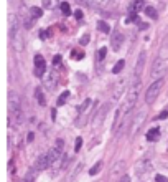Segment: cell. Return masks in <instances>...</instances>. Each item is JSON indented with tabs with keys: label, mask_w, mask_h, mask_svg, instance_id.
Listing matches in <instances>:
<instances>
[{
	"label": "cell",
	"mask_w": 168,
	"mask_h": 182,
	"mask_svg": "<svg viewBox=\"0 0 168 182\" xmlns=\"http://www.w3.org/2000/svg\"><path fill=\"white\" fill-rule=\"evenodd\" d=\"M140 91H142V81L140 80H135L130 86V89H129V96H127V103L124 104V108L127 109L129 113L133 109V106L137 104L138 101V96H140Z\"/></svg>",
	"instance_id": "cell-1"
},
{
	"label": "cell",
	"mask_w": 168,
	"mask_h": 182,
	"mask_svg": "<svg viewBox=\"0 0 168 182\" xmlns=\"http://www.w3.org/2000/svg\"><path fill=\"white\" fill-rule=\"evenodd\" d=\"M143 123H145V109H140V111H137L135 114L132 116V123H130V131H129V136L130 137H135L138 131H140V128L143 126Z\"/></svg>",
	"instance_id": "cell-2"
},
{
	"label": "cell",
	"mask_w": 168,
	"mask_h": 182,
	"mask_svg": "<svg viewBox=\"0 0 168 182\" xmlns=\"http://www.w3.org/2000/svg\"><path fill=\"white\" fill-rule=\"evenodd\" d=\"M166 70H168V61L162 60V58H157L155 63L152 65V73H150V76L155 81L163 80V75L166 73Z\"/></svg>",
	"instance_id": "cell-3"
},
{
	"label": "cell",
	"mask_w": 168,
	"mask_h": 182,
	"mask_svg": "<svg viewBox=\"0 0 168 182\" xmlns=\"http://www.w3.org/2000/svg\"><path fill=\"white\" fill-rule=\"evenodd\" d=\"M63 149H64V141L63 139H56V142L53 144V147L46 152V154H48V161H50V166L55 164V162L63 156Z\"/></svg>",
	"instance_id": "cell-4"
},
{
	"label": "cell",
	"mask_w": 168,
	"mask_h": 182,
	"mask_svg": "<svg viewBox=\"0 0 168 182\" xmlns=\"http://www.w3.org/2000/svg\"><path fill=\"white\" fill-rule=\"evenodd\" d=\"M162 86H163V80H158V81H155V83H152V84H150V88H147L145 101H147L148 104H152L153 101H155V98L158 96V93H160Z\"/></svg>",
	"instance_id": "cell-5"
},
{
	"label": "cell",
	"mask_w": 168,
	"mask_h": 182,
	"mask_svg": "<svg viewBox=\"0 0 168 182\" xmlns=\"http://www.w3.org/2000/svg\"><path fill=\"white\" fill-rule=\"evenodd\" d=\"M122 43H124V33L119 32V30H114L112 37H110V46H112V50L119 51V48L122 46Z\"/></svg>",
	"instance_id": "cell-6"
},
{
	"label": "cell",
	"mask_w": 168,
	"mask_h": 182,
	"mask_svg": "<svg viewBox=\"0 0 168 182\" xmlns=\"http://www.w3.org/2000/svg\"><path fill=\"white\" fill-rule=\"evenodd\" d=\"M43 83H45V86L50 91H53V89H56V84H58V75L56 73H46L45 76H43Z\"/></svg>",
	"instance_id": "cell-7"
},
{
	"label": "cell",
	"mask_w": 168,
	"mask_h": 182,
	"mask_svg": "<svg viewBox=\"0 0 168 182\" xmlns=\"http://www.w3.org/2000/svg\"><path fill=\"white\" fill-rule=\"evenodd\" d=\"M109 108H110V103L102 104V106H100V109H99L97 113H96V116L92 118V126H99V124L102 123V119L105 118V114H107Z\"/></svg>",
	"instance_id": "cell-8"
},
{
	"label": "cell",
	"mask_w": 168,
	"mask_h": 182,
	"mask_svg": "<svg viewBox=\"0 0 168 182\" xmlns=\"http://www.w3.org/2000/svg\"><path fill=\"white\" fill-rule=\"evenodd\" d=\"M8 106H10V113L13 111H18V109H22V101H20V98H18V94L17 93H8Z\"/></svg>",
	"instance_id": "cell-9"
},
{
	"label": "cell",
	"mask_w": 168,
	"mask_h": 182,
	"mask_svg": "<svg viewBox=\"0 0 168 182\" xmlns=\"http://www.w3.org/2000/svg\"><path fill=\"white\" fill-rule=\"evenodd\" d=\"M45 70H46V61L43 60L41 55H36L35 56V75L36 76H43L45 75Z\"/></svg>",
	"instance_id": "cell-10"
},
{
	"label": "cell",
	"mask_w": 168,
	"mask_h": 182,
	"mask_svg": "<svg viewBox=\"0 0 168 182\" xmlns=\"http://www.w3.org/2000/svg\"><path fill=\"white\" fill-rule=\"evenodd\" d=\"M125 84H127L125 80H122L119 84H116V88H114V91H112V101H119V99L122 98L124 91H125Z\"/></svg>",
	"instance_id": "cell-11"
},
{
	"label": "cell",
	"mask_w": 168,
	"mask_h": 182,
	"mask_svg": "<svg viewBox=\"0 0 168 182\" xmlns=\"http://www.w3.org/2000/svg\"><path fill=\"white\" fill-rule=\"evenodd\" d=\"M50 167V161H48V154H43L38 157V161H36V166H35V169L36 171H45Z\"/></svg>",
	"instance_id": "cell-12"
},
{
	"label": "cell",
	"mask_w": 168,
	"mask_h": 182,
	"mask_svg": "<svg viewBox=\"0 0 168 182\" xmlns=\"http://www.w3.org/2000/svg\"><path fill=\"white\" fill-rule=\"evenodd\" d=\"M143 63H145V51H142L138 55V60H137V66H135V80H140V75H142V68H143Z\"/></svg>",
	"instance_id": "cell-13"
},
{
	"label": "cell",
	"mask_w": 168,
	"mask_h": 182,
	"mask_svg": "<svg viewBox=\"0 0 168 182\" xmlns=\"http://www.w3.org/2000/svg\"><path fill=\"white\" fill-rule=\"evenodd\" d=\"M10 116H13V126H15V128H20L22 123H23V119H25L22 109H18V111H13Z\"/></svg>",
	"instance_id": "cell-14"
},
{
	"label": "cell",
	"mask_w": 168,
	"mask_h": 182,
	"mask_svg": "<svg viewBox=\"0 0 168 182\" xmlns=\"http://www.w3.org/2000/svg\"><path fill=\"white\" fill-rule=\"evenodd\" d=\"M140 10H145V2H143V0H133V2L130 3V12L137 13Z\"/></svg>",
	"instance_id": "cell-15"
},
{
	"label": "cell",
	"mask_w": 168,
	"mask_h": 182,
	"mask_svg": "<svg viewBox=\"0 0 168 182\" xmlns=\"http://www.w3.org/2000/svg\"><path fill=\"white\" fill-rule=\"evenodd\" d=\"M91 104H92V99H89V98L84 99V101L79 104V108H78V114H79V116H86L84 113L88 111V108L91 106Z\"/></svg>",
	"instance_id": "cell-16"
},
{
	"label": "cell",
	"mask_w": 168,
	"mask_h": 182,
	"mask_svg": "<svg viewBox=\"0 0 168 182\" xmlns=\"http://www.w3.org/2000/svg\"><path fill=\"white\" fill-rule=\"evenodd\" d=\"M158 137H160V129L158 128H152L150 131L147 132V141H150V142L158 141Z\"/></svg>",
	"instance_id": "cell-17"
},
{
	"label": "cell",
	"mask_w": 168,
	"mask_h": 182,
	"mask_svg": "<svg viewBox=\"0 0 168 182\" xmlns=\"http://www.w3.org/2000/svg\"><path fill=\"white\" fill-rule=\"evenodd\" d=\"M158 58L168 61V38L163 41V45H162V48H160V53H158Z\"/></svg>",
	"instance_id": "cell-18"
},
{
	"label": "cell",
	"mask_w": 168,
	"mask_h": 182,
	"mask_svg": "<svg viewBox=\"0 0 168 182\" xmlns=\"http://www.w3.org/2000/svg\"><path fill=\"white\" fill-rule=\"evenodd\" d=\"M35 98H36V101H38V104H40V106H45V104H46L45 94H43L41 88H36V89H35Z\"/></svg>",
	"instance_id": "cell-19"
},
{
	"label": "cell",
	"mask_w": 168,
	"mask_h": 182,
	"mask_svg": "<svg viewBox=\"0 0 168 182\" xmlns=\"http://www.w3.org/2000/svg\"><path fill=\"white\" fill-rule=\"evenodd\" d=\"M30 15H31V18H40L43 15V10L40 7H31L30 8Z\"/></svg>",
	"instance_id": "cell-20"
},
{
	"label": "cell",
	"mask_w": 168,
	"mask_h": 182,
	"mask_svg": "<svg viewBox=\"0 0 168 182\" xmlns=\"http://www.w3.org/2000/svg\"><path fill=\"white\" fill-rule=\"evenodd\" d=\"M59 8H61V13H63V15H66V17H69L71 13H73V12H71V7H69V3H66V2H63V3H61V5H59Z\"/></svg>",
	"instance_id": "cell-21"
},
{
	"label": "cell",
	"mask_w": 168,
	"mask_h": 182,
	"mask_svg": "<svg viewBox=\"0 0 168 182\" xmlns=\"http://www.w3.org/2000/svg\"><path fill=\"white\" fill-rule=\"evenodd\" d=\"M124 65H125V63H124V60H119L117 63L114 65V68H112V73H114V75H119V73H121V71L124 70Z\"/></svg>",
	"instance_id": "cell-22"
},
{
	"label": "cell",
	"mask_w": 168,
	"mask_h": 182,
	"mask_svg": "<svg viewBox=\"0 0 168 182\" xmlns=\"http://www.w3.org/2000/svg\"><path fill=\"white\" fill-rule=\"evenodd\" d=\"M100 169H102V162H96V164H94V167H91V169H89V174L91 176H96V174H99V172H100Z\"/></svg>",
	"instance_id": "cell-23"
},
{
	"label": "cell",
	"mask_w": 168,
	"mask_h": 182,
	"mask_svg": "<svg viewBox=\"0 0 168 182\" xmlns=\"http://www.w3.org/2000/svg\"><path fill=\"white\" fill-rule=\"evenodd\" d=\"M143 12H145V15L150 17V18H157L158 17V13H157V10L153 7H145V10H143Z\"/></svg>",
	"instance_id": "cell-24"
},
{
	"label": "cell",
	"mask_w": 168,
	"mask_h": 182,
	"mask_svg": "<svg viewBox=\"0 0 168 182\" xmlns=\"http://www.w3.org/2000/svg\"><path fill=\"white\" fill-rule=\"evenodd\" d=\"M97 30L102 32V33H109L110 32V27L105 22H97Z\"/></svg>",
	"instance_id": "cell-25"
},
{
	"label": "cell",
	"mask_w": 168,
	"mask_h": 182,
	"mask_svg": "<svg viewBox=\"0 0 168 182\" xmlns=\"http://www.w3.org/2000/svg\"><path fill=\"white\" fill-rule=\"evenodd\" d=\"M56 3H58V0H43L41 7L43 8H55Z\"/></svg>",
	"instance_id": "cell-26"
},
{
	"label": "cell",
	"mask_w": 168,
	"mask_h": 182,
	"mask_svg": "<svg viewBox=\"0 0 168 182\" xmlns=\"http://www.w3.org/2000/svg\"><path fill=\"white\" fill-rule=\"evenodd\" d=\"M68 98H69V91H64V93H61V96L58 98V106H63Z\"/></svg>",
	"instance_id": "cell-27"
},
{
	"label": "cell",
	"mask_w": 168,
	"mask_h": 182,
	"mask_svg": "<svg viewBox=\"0 0 168 182\" xmlns=\"http://www.w3.org/2000/svg\"><path fill=\"white\" fill-rule=\"evenodd\" d=\"M81 147H83V137H76V142H74V152H79Z\"/></svg>",
	"instance_id": "cell-28"
},
{
	"label": "cell",
	"mask_w": 168,
	"mask_h": 182,
	"mask_svg": "<svg viewBox=\"0 0 168 182\" xmlns=\"http://www.w3.org/2000/svg\"><path fill=\"white\" fill-rule=\"evenodd\" d=\"M97 56H99V61H102V60L105 58V56H107V48H100Z\"/></svg>",
	"instance_id": "cell-29"
},
{
	"label": "cell",
	"mask_w": 168,
	"mask_h": 182,
	"mask_svg": "<svg viewBox=\"0 0 168 182\" xmlns=\"http://www.w3.org/2000/svg\"><path fill=\"white\" fill-rule=\"evenodd\" d=\"M74 17H76V18H78V20H83V17H84V13H83V10H79V8H78V10H76V12H74Z\"/></svg>",
	"instance_id": "cell-30"
},
{
	"label": "cell",
	"mask_w": 168,
	"mask_h": 182,
	"mask_svg": "<svg viewBox=\"0 0 168 182\" xmlns=\"http://www.w3.org/2000/svg\"><path fill=\"white\" fill-rule=\"evenodd\" d=\"M129 22H133V23H138V17H137V13H132L130 17H129Z\"/></svg>",
	"instance_id": "cell-31"
},
{
	"label": "cell",
	"mask_w": 168,
	"mask_h": 182,
	"mask_svg": "<svg viewBox=\"0 0 168 182\" xmlns=\"http://www.w3.org/2000/svg\"><path fill=\"white\" fill-rule=\"evenodd\" d=\"M155 180H157V182H168L166 177H165V176H160V174H158V176L155 177Z\"/></svg>",
	"instance_id": "cell-32"
},
{
	"label": "cell",
	"mask_w": 168,
	"mask_h": 182,
	"mask_svg": "<svg viewBox=\"0 0 168 182\" xmlns=\"http://www.w3.org/2000/svg\"><path fill=\"white\" fill-rule=\"evenodd\" d=\"M59 63H61V55H56L55 58H53V65H56V66H58Z\"/></svg>",
	"instance_id": "cell-33"
},
{
	"label": "cell",
	"mask_w": 168,
	"mask_h": 182,
	"mask_svg": "<svg viewBox=\"0 0 168 182\" xmlns=\"http://www.w3.org/2000/svg\"><path fill=\"white\" fill-rule=\"evenodd\" d=\"M88 41H89V35H84L83 38H81V41H79V43L84 46V45H88Z\"/></svg>",
	"instance_id": "cell-34"
},
{
	"label": "cell",
	"mask_w": 168,
	"mask_h": 182,
	"mask_svg": "<svg viewBox=\"0 0 168 182\" xmlns=\"http://www.w3.org/2000/svg\"><path fill=\"white\" fill-rule=\"evenodd\" d=\"M166 118H168V111H162L160 114H158L157 119H166Z\"/></svg>",
	"instance_id": "cell-35"
},
{
	"label": "cell",
	"mask_w": 168,
	"mask_h": 182,
	"mask_svg": "<svg viewBox=\"0 0 168 182\" xmlns=\"http://www.w3.org/2000/svg\"><path fill=\"white\" fill-rule=\"evenodd\" d=\"M38 37H40V38H41V40H45V38H46L48 35H46V32H45V30H41L40 33H38Z\"/></svg>",
	"instance_id": "cell-36"
},
{
	"label": "cell",
	"mask_w": 168,
	"mask_h": 182,
	"mask_svg": "<svg viewBox=\"0 0 168 182\" xmlns=\"http://www.w3.org/2000/svg\"><path fill=\"white\" fill-rule=\"evenodd\" d=\"M96 3H99V5H105V3H109V0H94Z\"/></svg>",
	"instance_id": "cell-37"
},
{
	"label": "cell",
	"mask_w": 168,
	"mask_h": 182,
	"mask_svg": "<svg viewBox=\"0 0 168 182\" xmlns=\"http://www.w3.org/2000/svg\"><path fill=\"white\" fill-rule=\"evenodd\" d=\"M119 182H130V179H129V176H124V177H122V179L119 180Z\"/></svg>",
	"instance_id": "cell-38"
},
{
	"label": "cell",
	"mask_w": 168,
	"mask_h": 182,
	"mask_svg": "<svg viewBox=\"0 0 168 182\" xmlns=\"http://www.w3.org/2000/svg\"><path fill=\"white\" fill-rule=\"evenodd\" d=\"M51 119H53V121L56 119V109H51Z\"/></svg>",
	"instance_id": "cell-39"
},
{
	"label": "cell",
	"mask_w": 168,
	"mask_h": 182,
	"mask_svg": "<svg viewBox=\"0 0 168 182\" xmlns=\"http://www.w3.org/2000/svg\"><path fill=\"white\" fill-rule=\"evenodd\" d=\"M33 137H35V134H33V132L28 134V142H31V141H33Z\"/></svg>",
	"instance_id": "cell-40"
},
{
	"label": "cell",
	"mask_w": 168,
	"mask_h": 182,
	"mask_svg": "<svg viewBox=\"0 0 168 182\" xmlns=\"http://www.w3.org/2000/svg\"><path fill=\"white\" fill-rule=\"evenodd\" d=\"M20 182H25V180H20Z\"/></svg>",
	"instance_id": "cell-41"
}]
</instances>
